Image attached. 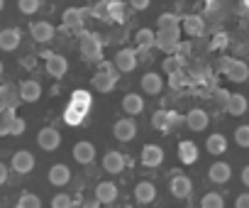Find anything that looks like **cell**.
I'll return each instance as SVG.
<instances>
[{"mask_svg":"<svg viewBox=\"0 0 249 208\" xmlns=\"http://www.w3.org/2000/svg\"><path fill=\"white\" fill-rule=\"evenodd\" d=\"M78 49H81V54H83V59H88V61H100L103 59V44H100V39L93 35V32H78Z\"/></svg>","mask_w":249,"mask_h":208,"instance_id":"6da1fadb","label":"cell"},{"mask_svg":"<svg viewBox=\"0 0 249 208\" xmlns=\"http://www.w3.org/2000/svg\"><path fill=\"white\" fill-rule=\"evenodd\" d=\"M181 42V27H171V30H157V47L164 52H176Z\"/></svg>","mask_w":249,"mask_h":208,"instance_id":"7a4b0ae2","label":"cell"},{"mask_svg":"<svg viewBox=\"0 0 249 208\" xmlns=\"http://www.w3.org/2000/svg\"><path fill=\"white\" fill-rule=\"evenodd\" d=\"M112 135H115V140H120V142H130V140L137 137V123H135L132 118H122V120H117V123L112 125Z\"/></svg>","mask_w":249,"mask_h":208,"instance_id":"3957f363","label":"cell"},{"mask_svg":"<svg viewBox=\"0 0 249 208\" xmlns=\"http://www.w3.org/2000/svg\"><path fill=\"white\" fill-rule=\"evenodd\" d=\"M117 74L120 71H103V69H98L95 74H93V88L95 91H100V93H110L115 86H117Z\"/></svg>","mask_w":249,"mask_h":208,"instance_id":"277c9868","label":"cell"},{"mask_svg":"<svg viewBox=\"0 0 249 208\" xmlns=\"http://www.w3.org/2000/svg\"><path fill=\"white\" fill-rule=\"evenodd\" d=\"M112 64H115V69H117L120 74H132V71L137 69V54H135L132 49H120V52L115 54Z\"/></svg>","mask_w":249,"mask_h":208,"instance_id":"5b68a950","label":"cell"},{"mask_svg":"<svg viewBox=\"0 0 249 208\" xmlns=\"http://www.w3.org/2000/svg\"><path fill=\"white\" fill-rule=\"evenodd\" d=\"M37 145H39L44 152H54V150H59V145H61V135H59V130H56V128H42L39 135H37Z\"/></svg>","mask_w":249,"mask_h":208,"instance_id":"8992f818","label":"cell"},{"mask_svg":"<svg viewBox=\"0 0 249 208\" xmlns=\"http://www.w3.org/2000/svg\"><path fill=\"white\" fill-rule=\"evenodd\" d=\"M88 13L90 10H83V8H69V10H64L61 22H64V27H69L73 32H81L83 30V20H86Z\"/></svg>","mask_w":249,"mask_h":208,"instance_id":"52a82bcc","label":"cell"},{"mask_svg":"<svg viewBox=\"0 0 249 208\" xmlns=\"http://www.w3.org/2000/svg\"><path fill=\"white\" fill-rule=\"evenodd\" d=\"M20 88L5 83V86H0V113L8 111V108H18V103H20Z\"/></svg>","mask_w":249,"mask_h":208,"instance_id":"ba28073f","label":"cell"},{"mask_svg":"<svg viewBox=\"0 0 249 208\" xmlns=\"http://www.w3.org/2000/svg\"><path fill=\"white\" fill-rule=\"evenodd\" d=\"M232 83H244L247 78H249V69H247V64L244 61H239V59H230V64H227V69L222 71Z\"/></svg>","mask_w":249,"mask_h":208,"instance_id":"9c48e42d","label":"cell"},{"mask_svg":"<svg viewBox=\"0 0 249 208\" xmlns=\"http://www.w3.org/2000/svg\"><path fill=\"white\" fill-rule=\"evenodd\" d=\"M181 32H186L188 37H200L205 32V20L200 15H186L181 20Z\"/></svg>","mask_w":249,"mask_h":208,"instance_id":"30bf717a","label":"cell"},{"mask_svg":"<svg viewBox=\"0 0 249 208\" xmlns=\"http://www.w3.org/2000/svg\"><path fill=\"white\" fill-rule=\"evenodd\" d=\"M208 123H210V118H208V113H205L203 108H193V111H188V115H186V125H188V130H193V132H203V130L208 128Z\"/></svg>","mask_w":249,"mask_h":208,"instance_id":"8fae6325","label":"cell"},{"mask_svg":"<svg viewBox=\"0 0 249 208\" xmlns=\"http://www.w3.org/2000/svg\"><path fill=\"white\" fill-rule=\"evenodd\" d=\"M169 189H171V196H176V198H186V196H191V191H193V181H191L186 174H176V176L171 179Z\"/></svg>","mask_w":249,"mask_h":208,"instance_id":"7c38bea8","label":"cell"},{"mask_svg":"<svg viewBox=\"0 0 249 208\" xmlns=\"http://www.w3.org/2000/svg\"><path fill=\"white\" fill-rule=\"evenodd\" d=\"M30 32H32V39L39 42V44H47V42L54 39V27H52L49 22H44V20L32 22V25H30Z\"/></svg>","mask_w":249,"mask_h":208,"instance_id":"4fadbf2b","label":"cell"},{"mask_svg":"<svg viewBox=\"0 0 249 208\" xmlns=\"http://www.w3.org/2000/svg\"><path fill=\"white\" fill-rule=\"evenodd\" d=\"M176 123H178V118H176L174 111H157L154 118H152V125H154L159 132H169Z\"/></svg>","mask_w":249,"mask_h":208,"instance_id":"5bb4252c","label":"cell"},{"mask_svg":"<svg viewBox=\"0 0 249 208\" xmlns=\"http://www.w3.org/2000/svg\"><path fill=\"white\" fill-rule=\"evenodd\" d=\"M161 162H164V150H161L159 145H144V147H142V164H144V167L154 169V167H159Z\"/></svg>","mask_w":249,"mask_h":208,"instance_id":"9a60e30c","label":"cell"},{"mask_svg":"<svg viewBox=\"0 0 249 208\" xmlns=\"http://www.w3.org/2000/svg\"><path fill=\"white\" fill-rule=\"evenodd\" d=\"M13 169H15L18 174H30V171L35 169V157H32V152H27V150L15 152V154H13Z\"/></svg>","mask_w":249,"mask_h":208,"instance_id":"2e32d148","label":"cell"},{"mask_svg":"<svg viewBox=\"0 0 249 208\" xmlns=\"http://www.w3.org/2000/svg\"><path fill=\"white\" fill-rule=\"evenodd\" d=\"M66 71H69L66 57H61V54H49V57H47V74H49V76L61 78Z\"/></svg>","mask_w":249,"mask_h":208,"instance_id":"e0dca14e","label":"cell"},{"mask_svg":"<svg viewBox=\"0 0 249 208\" xmlns=\"http://www.w3.org/2000/svg\"><path fill=\"white\" fill-rule=\"evenodd\" d=\"M73 159H76L78 164H90V162L95 159V147H93V142H86V140L76 142V145H73Z\"/></svg>","mask_w":249,"mask_h":208,"instance_id":"ac0fdd59","label":"cell"},{"mask_svg":"<svg viewBox=\"0 0 249 208\" xmlns=\"http://www.w3.org/2000/svg\"><path fill=\"white\" fill-rule=\"evenodd\" d=\"M208 179H210L213 184H227V181L232 179V169H230V164H225V162H215V164H210V169H208Z\"/></svg>","mask_w":249,"mask_h":208,"instance_id":"d6986e66","label":"cell"},{"mask_svg":"<svg viewBox=\"0 0 249 208\" xmlns=\"http://www.w3.org/2000/svg\"><path fill=\"white\" fill-rule=\"evenodd\" d=\"M157 198V186L152 184V181H140L137 186H135V201L140 203V206H147V203H152Z\"/></svg>","mask_w":249,"mask_h":208,"instance_id":"ffe728a7","label":"cell"},{"mask_svg":"<svg viewBox=\"0 0 249 208\" xmlns=\"http://www.w3.org/2000/svg\"><path fill=\"white\" fill-rule=\"evenodd\" d=\"M20 30L18 27H8V30H3L0 32V49L3 52H15L18 47H20Z\"/></svg>","mask_w":249,"mask_h":208,"instance_id":"44dd1931","label":"cell"},{"mask_svg":"<svg viewBox=\"0 0 249 208\" xmlns=\"http://www.w3.org/2000/svg\"><path fill=\"white\" fill-rule=\"evenodd\" d=\"M140 86H142V91H144V93H149V95H159V93H161V88H164V81H161V76H159V74L149 71V74H144V76H142Z\"/></svg>","mask_w":249,"mask_h":208,"instance_id":"7402d4cb","label":"cell"},{"mask_svg":"<svg viewBox=\"0 0 249 208\" xmlns=\"http://www.w3.org/2000/svg\"><path fill=\"white\" fill-rule=\"evenodd\" d=\"M18 88H20V98H22L25 103H35V100H39V95H42V86H39L37 81H32V78L22 81Z\"/></svg>","mask_w":249,"mask_h":208,"instance_id":"603a6c76","label":"cell"},{"mask_svg":"<svg viewBox=\"0 0 249 208\" xmlns=\"http://www.w3.org/2000/svg\"><path fill=\"white\" fill-rule=\"evenodd\" d=\"M249 108V100L242 95V93H230V100H227V106H225V113L230 115H244Z\"/></svg>","mask_w":249,"mask_h":208,"instance_id":"cb8c5ba5","label":"cell"},{"mask_svg":"<svg viewBox=\"0 0 249 208\" xmlns=\"http://www.w3.org/2000/svg\"><path fill=\"white\" fill-rule=\"evenodd\" d=\"M122 111L127 113V115H140L142 111H144V100H142V95H137V93H127L122 98Z\"/></svg>","mask_w":249,"mask_h":208,"instance_id":"d4e9b609","label":"cell"},{"mask_svg":"<svg viewBox=\"0 0 249 208\" xmlns=\"http://www.w3.org/2000/svg\"><path fill=\"white\" fill-rule=\"evenodd\" d=\"M71 181V169L66 164H54L49 169V184L52 186H66Z\"/></svg>","mask_w":249,"mask_h":208,"instance_id":"484cf974","label":"cell"},{"mask_svg":"<svg viewBox=\"0 0 249 208\" xmlns=\"http://www.w3.org/2000/svg\"><path fill=\"white\" fill-rule=\"evenodd\" d=\"M124 159L120 152H107L105 157H103V169L107 171V174H120L122 169H124Z\"/></svg>","mask_w":249,"mask_h":208,"instance_id":"4316f807","label":"cell"},{"mask_svg":"<svg viewBox=\"0 0 249 208\" xmlns=\"http://www.w3.org/2000/svg\"><path fill=\"white\" fill-rule=\"evenodd\" d=\"M95 196H98V201L105 206V203H112L115 198H117V186L112 184V181H100L98 184V189H95Z\"/></svg>","mask_w":249,"mask_h":208,"instance_id":"83f0119b","label":"cell"},{"mask_svg":"<svg viewBox=\"0 0 249 208\" xmlns=\"http://www.w3.org/2000/svg\"><path fill=\"white\" fill-rule=\"evenodd\" d=\"M71 106H73V108H78L81 113H88V111H90V106H93V98H90V93H88V91H81V88H78V91H73V93H71Z\"/></svg>","mask_w":249,"mask_h":208,"instance_id":"f1b7e54d","label":"cell"},{"mask_svg":"<svg viewBox=\"0 0 249 208\" xmlns=\"http://www.w3.org/2000/svg\"><path fill=\"white\" fill-rule=\"evenodd\" d=\"M135 44H137V49H152V47H157V32H152L149 27H142L137 32V37H135Z\"/></svg>","mask_w":249,"mask_h":208,"instance_id":"f546056e","label":"cell"},{"mask_svg":"<svg viewBox=\"0 0 249 208\" xmlns=\"http://www.w3.org/2000/svg\"><path fill=\"white\" fill-rule=\"evenodd\" d=\"M178 157H181V162L183 164H193L196 159H198V147L193 145V142H181L178 145Z\"/></svg>","mask_w":249,"mask_h":208,"instance_id":"4dcf8cb0","label":"cell"},{"mask_svg":"<svg viewBox=\"0 0 249 208\" xmlns=\"http://www.w3.org/2000/svg\"><path fill=\"white\" fill-rule=\"evenodd\" d=\"M205 147H208V152L210 154H222L225 150H227V140H225V135H210L208 140H205Z\"/></svg>","mask_w":249,"mask_h":208,"instance_id":"1f68e13d","label":"cell"},{"mask_svg":"<svg viewBox=\"0 0 249 208\" xmlns=\"http://www.w3.org/2000/svg\"><path fill=\"white\" fill-rule=\"evenodd\" d=\"M171 27H181V20H178L176 15H171V13L159 15V20H157V30H171Z\"/></svg>","mask_w":249,"mask_h":208,"instance_id":"d6a6232c","label":"cell"},{"mask_svg":"<svg viewBox=\"0 0 249 208\" xmlns=\"http://www.w3.org/2000/svg\"><path fill=\"white\" fill-rule=\"evenodd\" d=\"M83 118H86V113H81L78 108H73L71 103H69V108H66V113H64L66 125H81V123H83Z\"/></svg>","mask_w":249,"mask_h":208,"instance_id":"836d02e7","label":"cell"},{"mask_svg":"<svg viewBox=\"0 0 249 208\" xmlns=\"http://www.w3.org/2000/svg\"><path fill=\"white\" fill-rule=\"evenodd\" d=\"M107 18H110V20H115V22H122V20H124V5L120 3V0H112V3H110Z\"/></svg>","mask_w":249,"mask_h":208,"instance_id":"e575fe53","label":"cell"},{"mask_svg":"<svg viewBox=\"0 0 249 208\" xmlns=\"http://www.w3.org/2000/svg\"><path fill=\"white\" fill-rule=\"evenodd\" d=\"M169 83H171V88H181V86L191 83V78L186 76V71H183V69H178V71L169 74Z\"/></svg>","mask_w":249,"mask_h":208,"instance_id":"d590c367","label":"cell"},{"mask_svg":"<svg viewBox=\"0 0 249 208\" xmlns=\"http://www.w3.org/2000/svg\"><path fill=\"white\" fill-rule=\"evenodd\" d=\"M39 206H42V201L35 193H22L18 201V208H39Z\"/></svg>","mask_w":249,"mask_h":208,"instance_id":"8d00e7d4","label":"cell"},{"mask_svg":"<svg viewBox=\"0 0 249 208\" xmlns=\"http://www.w3.org/2000/svg\"><path fill=\"white\" fill-rule=\"evenodd\" d=\"M39 5H42L39 0H18V8L22 15H35L39 10Z\"/></svg>","mask_w":249,"mask_h":208,"instance_id":"74e56055","label":"cell"},{"mask_svg":"<svg viewBox=\"0 0 249 208\" xmlns=\"http://www.w3.org/2000/svg\"><path fill=\"white\" fill-rule=\"evenodd\" d=\"M222 203H225V201H222L220 193H205L203 201H200L203 208H222Z\"/></svg>","mask_w":249,"mask_h":208,"instance_id":"f35d334b","label":"cell"},{"mask_svg":"<svg viewBox=\"0 0 249 208\" xmlns=\"http://www.w3.org/2000/svg\"><path fill=\"white\" fill-rule=\"evenodd\" d=\"M234 142L239 147H249V125H239L234 130Z\"/></svg>","mask_w":249,"mask_h":208,"instance_id":"ab89813d","label":"cell"},{"mask_svg":"<svg viewBox=\"0 0 249 208\" xmlns=\"http://www.w3.org/2000/svg\"><path fill=\"white\" fill-rule=\"evenodd\" d=\"M227 44H230V37H227L225 32H217V35L213 37V42H210V49H213V52H222Z\"/></svg>","mask_w":249,"mask_h":208,"instance_id":"60d3db41","label":"cell"},{"mask_svg":"<svg viewBox=\"0 0 249 208\" xmlns=\"http://www.w3.org/2000/svg\"><path fill=\"white\" fill-rule=\"evenodd\" d=\"M213 100H215V106H217V108H222V111H225L227 100H230V91H225V88H215V93H213Z\"/></svg>","mask_w":249,"mask_h":208,"instance_id":"b9f144b4","label":"cell"},{"mask_svg":"<svg viewBox=\"0 0 249 208\" xmlns=\"http://www.w3.org/2000/svg\"><path fill=\"white\" fill-rule=\"evenodd\" d=\"M5 130H8V135H22V132H25V120L15 115V118L8 123V128H5Z\"/></svg>","mask_w":249,"mask_h":208,"instance_id":"7bdbcfd3","label":"cell"},{"mask_svg":"<svg viewBox=\"0 0 249 208\" xmlns=\"http://www.w3.org/2000/svg\"><path fill=\"white\" fill-rule=\"evenodd\" d=\"M181 66H183L181 57H166V59H164V71H166V74H174V71H178Z\"/></svg>","mask_w":249,"mask_h":208,"instance_id":"ee69618b","label":"cell"},{"mask_svg":"<svg viewBox=\"0 0 249 208\" xmlns=\"http://www.w3.org/2000/svg\"><path fill=\"white\" fill-rule=\"evenodd\" d=\"M71 206V196L69 193H56L52 198V208H69Z\"/></svg>","mask_w":249,"mask_h":208,"instance_id":"f6af8a7d","label":"cell"},{"mask_svg":"<svg viewBox=\"0 0 249 208\" xmlns=\"http://www.w3.org/2000/svg\"><path fill=\"white\" fill-rule=\"evenodd\" d=\"M107 10H110V0H100V3H95V8L90 13L95 18H107Z\"/></svg>","mask_w":249,"mask_h":208,"instance_id":"bcb514c9","label":"cell"},{"mask_svg":"<svg viewBox=\"0 0 249 208\" xmlns=\"http://www.w3.org/2000/svg\"><path fill=\"white\" fill-rule=\"evenodd\" d=\"M127 3L132 5V10H147L152 5V0H127Z\"/></svg>","mask_w":249,"mask_h":208,"instance_id":"7dc6e473","label":"cell"},{"mask_svg":"<svg viewBox=\"0 0 249 208\" xmlns=\"http://www.w3.org/2000/svg\"><path fill=\"white\" fill-rule=\"evenodd\" d=\"M234 206L237 208H249V193H239L237 201H234Z\"/></svg>","mask_w":249,"mask_h":208,"instance_id":"c3c4849f","label":"cell"},{"mask_svg":"<svg viewBox=\"0 0 249 208\" xmlns=\"http://www.w3.org/2000/svg\"><path fill=\"white\" fill-rule=\"evenodd\" d=\"M8 181V167L3 164V162H0V186H3Z\"/></svg>","mask_w":249,"mask_h":208,"instance_id":"681fc988","label":"cell"},{"mask_svg":"<svg viewBox=\"0 0 249 208\" xmlns=\"http://www.w3.org/2000/svg\"><path fill=\"white\" fill-rule=\"evenodd\" d=\"M176 52H181V54H188V52H191V44H188V42H178V49H176Z\"/></svg>","mask_w":249,"mask_h":208,"instance_id":"f907efd6","label":"cell"},{"mask_svg":"<svg viewBox=\"0 0 249 208\" xmlns=\"http://www.w3.org/2000/svg\"><path fill=\"white\" fill-rule=\"evenodd\" d=\"M242 184L249 189V167H244V169H242Z\"/></svg>","mask_w":249,"mask_h":208,"instance_id":"816d5d0a","label":"cell"},{"mask_svg":"<svg viewBox=\"0 0 249 208\" xmlns=\"http://www.w3.org/2000/svg\"><path fill=\"white\" fill-rule=\"evenodd\" d=\"M3 8H5V0H0V13H3Z\"/></svg>","mask_w":249,"mask_h":208,"instance_id":"f5cc1de1","label":"cell"},{"mask_svg":"<svg viewBox=\"0 0 249 208\" xmlns=\"http://www.w3.org/2000/svg\"><path fill=\"white\" fill-rule=\"evenodd\" d=\"M0 76H3V61H0Z\"/></svg>","mask_w":249,"mask_h":208,"instance_id":"db71d44e","label":"cell"},{"mask_svg":"<svg viewBox=\"0 0 249 208\" xmlns=\"http://www.w3.org/2000/svg\"><path fill=\"white\" fill-rule=\"evenodd\" d=\"M244 5H247V8H249V0H244Z\"/></svg>","mask_w":249,"mask_h":208,"instance_id":"11a10c76","label":"cell"}]
</instances>
